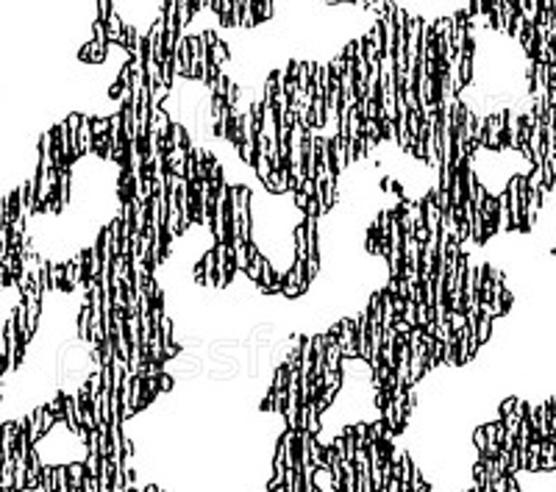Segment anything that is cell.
I'll return each mask as SVG.
<instances>
[{
  "mask_svg": "<svg viewBox=\"0 0 556 492\" xmlns=\"http://www.w3.org/2000/svg\"><path fill=\"white\" fill-rule=\"evenodd\" d=\"M237 267L231 261V251H228L226 242H214V289H226L228 281L234 278Z\"/></svg>",
  "mask_w": 556,
  "mask_h": 492,
  "instance_id": "6da1fadb",
  "label": "cell"
},
{
  "mask_svg": "<svg viewBox=\"0 0 556 492\" xmlns=\"http://www.w3.org/2000/svg\"><path fill=\"white\" fill-rule=\"evenodd\" d=\"M337 342L342 351V359H359V348H356V320L354 317H342L337 323Z\"/></svg>",
  "mask_w": 556,
  "mask_h": 492,
  "instance_id": "7a4b0ae2",
  "label": "cell"
},
{
  "mask_svg": "<svg viewBox=\"0 0 556 492\" xmlns=\"http://www.w3.org/2000/svg\"><path fill=\"white\" fill-rule=\"evenodd\" d=\"M26 428H28V437H31L34 445L48 434V426H45V406H36V409H31V412H28Z\"/></svg>",
  "mask_w": 556,
  "mask_h": 492,
  "instance_id": "3957f363",
  "label": "cell"
},
{
  "mask_svg": "<svg viewBox=\"0 0 556 492\" xmlns=\"http://www.w3.org/2000/svg\"><path fill=\"white\" fill-rule=\"evenodd\" d=\"M92 139H95V134H92V126H89V117H86V114H81V123H78V129H76L78 154L92 156Z\"/></svg>",
  "mask_w": 556,
  "mask_h": 492,
  "instance_id": "277c9868",
  "label": "cell"
},
{
  "mask_svg": "<svg viewBox=\"0 0 556 492\" xmlns=\"http://www.w3.org/2000/svg\"><path fill=\"white\" fill-rule=\"evenodd\" d=\"M106 56H109V48L106 45H101V42H86L81 51H78V59L84 61V64H101V61H106Z\"/></svg>",
  "mask_w": 556,
  "mask_h": 492,
  "instance_id": "5b68a950",
  "label": "cell"
},
{
  "mask_svg": "<svg viewBox=\"0 0 556 492\" xmlns=\"http://www.w3.org/2000/svg\"><path fill=\"white\" fill-rule=\"evenodd\" d=\"M89 323H92V309H89V301H86L78 309V323H76V331L81 342H89Z\"/></svg>",
  "mask_w": 556,
  "mask_h": 492,
  "instance_id": "8992f818",
  "label": "cell"
},
{
  "mask_svg": "<svg viewBox=\"0 0 556 492\" xmlns=\"http://www.w3.org/2000/svg\"><path fill=\"white\" fill-rule=\"evenodd\" d=\"M253 170H256L259 181H264V179L273 173V161H270V156H267V154H256V156H253Z\"/></svg>",
  "mask_w": 556,
  "mask_h": 492,
  "instance_id": "52a82bcc",
  "label": "cell"
},
{
  "mask_svg": "<svg viewBox=\"0 0 556 492\" xmlns=\"http://www.w3.org/2000/svg\"><path fill=\"white\" fill-rule=\"evenodd\" d=\"M262 184H264V186H267L273 195L289 192V184H287V179H281V173H276V170H273V173H270V176H267V179H264Z\"/></svg>",
  "mask_w": 556,
  "mask_h": 492,
  "instance_id": "ba28073f",
  "label": "cell"
},
{
  "mask_svg": "<svg viewBox=\"0 0 556 492\" xmlns=\"http://www.w3.org/2000/svg\"><path fill=\"white\" fill-rule=\"evenodd\" d=\"M379 440H387V426H384V420H376V423L367 426V442H379Z\"/></svg>",
  "mask_w": 556,
  "mask_h": 492,
  "instance_id": "9c48e42d",
  "label": "cell"
},
{
  "mask_svg": "<svg viewBox=\"0 0 556 492\" xmlns=\"http://www.w3.org/2000/svg\"><path fill=\"white\" fill-rule=\"evenodd\" d=\"M51 289H64V264H51Z\"/></svg>",
  "mask_w": 556,
  "mask_h": 492,
  "instance_id": "30bf717a",
  "label": "cell"
},
{
  "mask_svg": "<svg viewBox=\"0 0 556 492\" xmlns=\"http://www.w3.org/2000/svg\"><path fill=\"white\" fill-rule=\"evenodd\" d=\"M89 126H92L95 136H103V134H109V129H111V120L109 117H89Z\"/></svg>",
  "mask_w": 556,
  "mask_h": 492,
  "instance_id": "8fae6325",
  "label": "cell"
},
{
  "mask_svg": "<svg viewBox=\"0 0 556 492\" xmlns=\"http://www.w3.org/2000/svg\"><path fill=\"white\" fill-rule=\"evenodd\" d=\"M473 445L479 448V453H484V448H487V434H484V426L476 428V434H473Z\"/></svg>",
  "mask_w": 556,
  "mask_h": 492,
  "instance_id": "7c38bea8",
  "label": "cell"
},
{
  "mask_svg": "<svg viewBox=\"0 0 556 492\" xmlns=\"http://www.w3.org/2000/svg\"><path fill=\"white\" fill-rule=\"evenodd\" d=\"M414 239L423 245V242H429V239H431V231L426 229V226H417V229H414Z\"/></svg>",
  "mask_w": 556,
  "mask_h": 492,
  "instance_id": "4fadbf2b",
  "label": "cell"
},
{
  "mask_svg": "<svg viewBox=\"0 0 556 492\" xmlns=\"http://www.w3.org/2000/svg\"><path fill=\"white\" fill-rule=\"evenodd\" d=\"M159 389H162V392H170V389H173V376L162 373V376H159Z\"/></svg>",
  "mask_w": 556,
  "mask_h": 492,
  "instance_id": "5bb4252c",
  "label": "cell"
},
{
  "mask_svg": "<svg viewBox=\"0 0 556 492\" xmlns=\"http://www.w3.org/2000/svg\"><path fill=\"white\" fill-rule=\"evenodd\" d=\"M392 328H395L398 334H409V331H412V326H409L406 320H395V323H392Z\"/></svg>",
  "mask_w": 556,
  "mask_h": 492,
  "instance_id": "9a60e30c",
  "label": "cell"
}]
</instances>
